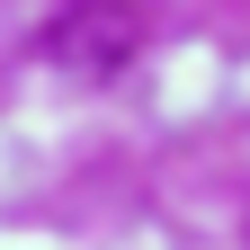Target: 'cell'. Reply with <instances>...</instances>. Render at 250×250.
<instances>
[{
  "label": "cell",
  "instance_id": "obj_1",
  "mask_svg": "<svg viewBox=\"0 0 250 250\" xmlns=\"http://www.w3.org/2000/svg\"><path fill=\"white\" fill-rule=\"evenodd\" d=\"M45 54L62 62V72H116L125 54H134V18L125 9H107V0H81V9H62L54 27H45Z\"/></svg>",
  "mask_w": 250,
  "mask_h": 250
}]
</instances>
